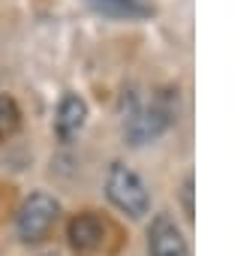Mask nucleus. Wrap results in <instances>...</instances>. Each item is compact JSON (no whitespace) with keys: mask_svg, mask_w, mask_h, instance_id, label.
Here are the masks:
<instances>
[{"mask_svg":"<svg viewBox=\"0 0 247 256\" xmlns=\"http://www.w3.org/2000/svg\"><path fill=\"white\" fill-rule=\"evenodd\" d=\"M84 4L100 16H108L118 22H142L157 12L154 0H84Z\"/></svg>","mask_w":247,"mask_h":256,"instance_id":"nucleus-5","label":"nucleus"},{"mask_svg":"<svg viewBox=\"0 0 247 256\" xmlns=\"http://www.w3.org/2000/svg\"><path fill=\"white\" fill-rule=\"evenodd\" d=\"M106 238V223L96 214H78L70 223V244L76 253H94L102 247Z\"/></svg>","mask_w":247,"mask_h":256,"instance_id":"nucleus-6","label":"nucleus"},{"mask_svg":"<svg viewBox=\"0 0 247 256\" xmlns=\"http://www.w3.org/2000/svg\"><path fill=\"white\" fill-rule=\"evenodd\" d=\"M181 202H184V214H187V220H193V178L187 175L184 178V187H181Z\"/></svg>","mask_w":247,"mask_h":256,"instance_id":"nucleus-8","label":"nucleus"},{"mask_svg":"<svg viewBox=\"0 0 247 256\" xmlns=\"http://www.w3.org/2000/svg\"><path fill=\"white\" fill-rule=\"evenodd\" d=\"M106 193L118 211H124L133 220H139L151 211V193H148L145 181L124 163H112V169L106 175Z\"/></svg>","mask_w":247,"mask_h":256,"instance_id":"nucleus-1","label":"nucleus"},{"mask_svg":"<svg viewBox=\"0 0 247 256\" xmlns=\"http://www.w3.org/2000/svg\"><path fill=\"white\" fill-rule=\"evenodd\" d=\"M58 217H60V202H58L54 196H48V193H42V190H40V193H30V196L24 199L22 211H18V220H16L18 238L28 241V244L42 241V238L54 229Z\"/></svg>","mask_w":247,"mask_h":256,"instance_id":"nucleus-2","label":"nucleus"},{"mask_svg":"<svg viewBox=\"0 0 247 256\" xmlns=\"http://www.w3.org/2000/svg\"><path fill=\"white\" fill-rule=\"evenodd\" d=\"M22 126V108L12 96L0 94V139H10Z\"/></svg>","mask_w":247,"mask_h":256,"instance_id":"nucleus-7","label":"nucleus"},{"mask_svg":"<svg viewBox=\"0 0 247 256\" xmlns=\"http://www.w3.org/2000/svg\"><path fill=\"white\" fill-rule=\"evenodd\" d=\"M148 253L151 256H190V247L178 229V223L166 214H157L148 229Z\"/></svg>","mask_w":247,"mask_h":256,"instance_id":"nucleus-3","label":"nucleus"},{"mask_svg":"<svg viewBox=\"0 0 247 256\" xmlns=\"http://www.w3.org/2000/svg\"><path fill=\"white\" fill-rule=\"evenodd\" d=\"M88 124V102L78 94H66L58 106V118H54V130L60 136V142L76 139Z\"/></svg>","mask_w":247,"mask_h":256,"instance_id":"nucleus-4","label":"nucleus"}]
</instances>
